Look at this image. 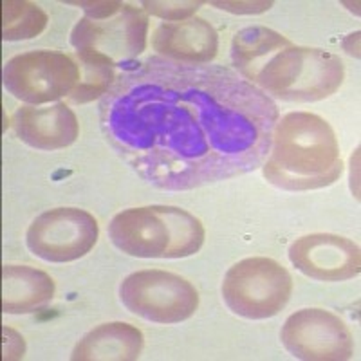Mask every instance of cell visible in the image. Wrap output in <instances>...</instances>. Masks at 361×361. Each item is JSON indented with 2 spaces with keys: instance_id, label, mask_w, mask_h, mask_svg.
Wrapping results in <instances>:
<instances>
[{
  "instance_id": "obj_1",
  "label": "cell",
  "mask_w": 361,
  "mask_h": 361,
  "mask_svg": "<svg viewBox=\"0 0 361 361\" xmlns=\"http://www.w3.org/2000/svg\"><path fill=\"white\" fill-rule=\"evenodd\" d=\"M99 121L145 183L183 192L260 169L279 107L230 69L148 58L116 78Z\"/></svg>"
},
{
  "instance_id": "obj_2",
  "label": "cell",
  "mask_w": 361,
  "mask_h": 361,
  "mask_svg": "<svg viewBox=\"0 0 361 361\" xmlns=\"http://www.w3.org/2000/svg\"><path fill=\"white\" fill-rule=\"evenodd\" d=\"M262 172L271 185L291 192L331 186L343 172L336 134L324 118L311 112L282 116Z\"/></svg>"
},
{
  "instance_id": "obj_3",
  "label": "cell",
  "mask_w": 361,
  "mask_h": 361,
  "mask_svg": "<svg viewBox=\"0 0 361 361\" xmlns=\"http://www.w3.org/2000/svg\"><path fill=\"white\" fill-rule=\"evenodd\" d=\"M109 237L121 253L137 259H185L204 243L195 215L176 206H143L114 215Z\"/></svg>"
},
{
  "instance_id": "obj_4",
  "label": "cell",
  "mask_w": 361,
  "mask_h": 361,
  "mask_svg": "<svg viewBox=\"0 0 361 361\" xmlns=\"http://www.w3.org/2000/svg\"><path fill=\"white\" fill-rule=\"evenodd\" d=\"M283 102H318L334 94L345 78L340 58L324 49L298 47L286 38L244 76Z\"/></svg>"
},
{
  "instance_id": "obj_5",
  "label": "cell",
  "mask_w": 361,
  "mask_h": 361,
  "mask_svg": "<svg viewBox=\"0 0 361 361\" xmlns=\"http://www.w3.org/2000/svg\"><path fill=\"white\" fill-rule=\"evenodd\" d=\"M293 279L273 259L251 257L228 269L222 282V298L235 314L247 320H266L279 314L289 302Z\"/></svg>"
},
{
  "instance_id": "obj_6",
  "label": "cell",
  "mask_w": 361,
  "mask_h": 361,
  "mask_svg": "<svg viewBox=\"0 0 361 361\" xmlns=\"http://www.w3.org/2000/svg\"><path fill=\"white\" fill-rule=\"evenodd\" d=\"M121 304L147 322L179 324L199 307V295L183 276L163 269L135 271L119 286Z\"/></svg>"
},
{
  "instance_id": "obj_7",
  "label": "cell",
  "mask_w": 361,
  "mask_h": 361,
  "mask_svg": "<svg viewBox=\"0 0 361 361\" xmlns=\"http://www.w3.org/2000/svg\"><path fill=\"white\" fill-rule=\"evenodd\" d=\"M80 76L78 62L56 51H29L13 56L4 66L6 90L31 105L69 98Z\"/></svg>"
},
{
  "instance_id": "obj_8",
  "label": "cell",
  "mask_w": 361,
  "mask_h": 361,
  "mask_svg": "<svg viewBox=\"0 0 361 361\" xmlns=\"http://www.w3.org/2000/svg\"><path fill=\"white\" fill-rule=\"evenodd\" d=\"M94 215L80 208H54L38 215L25 233L29 251L45 262H73L98 243Z\"/></svg>"
},
{
  "instance_id": "obj_9",
  "label": "cell",
  "mask_w": 361,
  "mask_h": 361,
  "mask_svg": "<svg viewBox=\"0 0 361 361\" xmlns=\"http://www.w3.org/2000/svg\"><path fill=\"white\" fill-rule=\"evenodd\" d=\"M147 35V15L134 6L123 4L121 11L109 18H82L71 33V45L76 53L99 54L118 66L143 53Z\"/></svg>"
},
{
  "instance_id": "obj_10",
  "label": "cell",
  "mask_w": 361,
  "mask_h": 361,
  "mask_svg": "<svg viewBox=\"0 0 361 361\" xmlns=\"http://www.w3.org/2000/svg\"><path fill=\"white\" fill-rule=\"evenodd\" d=\"M283 347L298 360L343 361L353 357L354 340L340 316L325 309H302L286 320Z\"/></svg>"
},
{
  "instance_id": "obj_11",
  "label": "cell",
  "mask_w": 361,
  "mask_h": 361,
  "mask_svg": "<svg viewBox=\"0 0 361 361\" xmlns=\"http://www.w3.org/2000/svg\"><path fill=\"white\" fill-rule=\"evenodd\" d=\"M289 260L309 279L324 282L350 280L361 271L357 244L333 233H312L296 238L289 246Z\"/></svg>"
},
{
  "instance_id": "obj_12",
  "label": "cell",
  "mask_w": 361,
  "mask_h": 361,
  "mask_svg": "<svg viewBox=\"0 0 361 361\" xmlns=\"http://www.w3.org/2000/svg\"><path fill=\"white\" fill-rule=\"evenodd\" d=\"M152 47L166 60L190 66H206L219 47L217 31L204 18L163 22L152 37Z\"/></svg>"
},
{
  "instance_id": "obj_13",
  "label": "cell",
  "mask_w": 361,
  "mask_h": 361,
  "mask_svg": "<svg viewBox=\"0 0 361 361\" xmlns=\"http://www.w3.org/2000/svg\"><path fill=\"white\" fill-rule=\"evenodd\" d=\"M13 128L25 145L47 152L69 147L80 134L76 114L66 103H54L45 109L20 107L13 114Z\"/></svg>"
},
{
  "instance_id": "obj_14",
  "label": "cell",
  "mask_w": 361,
  "mask_h": 361,
  "mask_svg": "<svg viewBox=\"0 0 361 361\" xmlns=\"http://www.w3.org/2000/svg\"><path fill=\"white\" fill-rule=\"evenodd\" d=\"M145 338L140 329L123 322L103 324L87 333L74 347V361H132L143 350Z\"/></svg>"
},
{
  "instance_id": "obj_15",
  "label": "cell",
  "mask_w": 361,
  "mask_h": 361,
  "mask_svg": "<svg viewBox=\"0 0 361 361\" xmlns=\"http://www.w3.org/2000/svg\"><path fill=\"white\" fill-rule=\"evenodd\" d=\"M54 296V280L45 271L29 266L2 267V311L25 314L49 304Z\"/></svg>"
},
{
  "instance_id": "obj_16",
  "label": "cell",
  "mask_w": 361,
  "mask_h": 361,
  "mask_svg": "<svg viewBox=\"0 0 361 361\" xmlns=\"http://www.w3.org/2000/svg\"><path fill=\"white\" fill-rule=\"evenodd\" d=\"M80 66V82L73 94L69 96L71 103H89L99 96L107 94L112 83L116 82L114 63L109 62L107 58L92 53H76Z\"/></svg>"
},
{
  "instance_id": "obj_17",
  "label": "cell",
  "mask_w": 361,
  "mask_h": 361,
  "mask_svg": "<svg viewBox=\"0 0 361 361\" xmlns=\"http://www.w3.org/2000/svg\"><path fill=\"white\" fill-rule=\"evenodd\" d=\"M47 15L40 6L25 0L2 2V38L8 42L29 40L47 27Z\"/></svg>"
},
{
  "instance_id": "obj_18",
  "label": "cell",
  "mask_w": 361,
  "mask_h": 361,
  "mask_svg": "<svg viewBox=\"0 0 361 361\" xmlns=\"http://www.w3.org/2000/svg\"><path fill=\"white\" fill-rule=\"evenodd\" d=\"M147 13L154 15V17L164 18L166 22H177V20H186V18H192V15L197 11L199 6H202V2H143Z\"/></svg>"
},
{
  "instance_id": "obj_19",
  "label": "cell",
  "mask_w": 361,
  "mask_h": 361,
  "mask_svg": "<svg viewBox=\"0 0 361 361\" xmlns=\"http://www.w3.org/2000/svg\"><path fill=\"white\" fill-rule=\"evenodd\" d=\"M69 4L80 6L87 13V18H94V20L112 17L123 8V2H69Z\"/></svg>"
},
{
  "instance_id": "obj_20",
  "label": "cell",
  "mask_w": 361,
  "mask_h": 361,
  "mask_svg": "<svg viewBox=\"0 0 361 361\" xmlns=\"http://www.w3.org/2000/svg\"><path fill=\"white\" fill-rule=\"evenodd\" d=\"M2 334H4V360H20L24 357L25 353V341L20 334L11 327L2 329Z\"/></svg>"
}]
</instances>
